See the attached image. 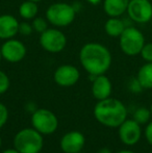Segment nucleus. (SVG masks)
Listing matches in <instances>:
<instances>
[{
    "mask_svg": "<svg viewBox=\"0 0 152 153\" xmlns=\"http://www.w3.org/2000/svg\"><path fill=\"white\" fill-rule=\"evenodd\" d=\"M97 153H112V151H110L108 148H102V149H100Z\"/></svg>",
    "mask_w": 152,
    "mask_h": 153,
    "instance_id": "obj_27",
    "label": "nucleus"
},
{
    "mask_svg": "<svg viewBox=\"0 0 152 153\" xmlns=\"http://www.w3.org/2000/svg\"><path fill=\"white\" fill-rule=\"evenodd\" d=\"M8 88H10V78L3 71H0V95L5 93Z\"/></svg>",
    "mask_w": 152,
    "mask_h": 153,
    "instance_id": "obj_22",
    "label": "nucleus"
},
{
    "mask_svg": "<svg viewBox=\"0 0 152 153\" xmlns=\"http://www.w3.org/2000/svg\"><path fill=\"white\" fill-rule=\"evenodd\" d=\"M76 10L74 6L64 2L53 3L47 8L46 19L50 24L57 27H66L74 21Z\"/></svg>",
    "mask_w": 152,
    "mask_h": 153,
    "instance_id": "obj_4",
    "label": "nucleus"
},
{
    "mask_svg": "<svg viewBox=\"0 0 152 153\" xmlns=\"http://www.w3.org/2000/svg\"><path fill=\"white\" fill-rule=\"evenodd\" d=\"M8 119V111L6 106L2 103H0V128L7 122Z\"/></svg>",
    "mask_w": 152,
    "mask_h": 153,
    "instance_id": "obj_24",
    "label": "nucleus"
},
{
    "mask_svg": "<svg viewBox=\"0 0 152 153\" xmlns=\"http://www.w3.org/2000/svg\"><path fill=\"white\" fill-rule=\"evenodd\" d=\"M0 48H1L2 59L8 62H19L24 59L26 55L25 45L16 39L6 40Z\"/></svg>",
    "mask_w": 152,
    "mask_h": 153,
    "instance_id": "obj_9",
    "label": "nucleus"
},
{
    "mask_svg": "<svg viewBox=\"0 0 152 153\" xmlns=\"http://www.w3.org/2000/svg\"><path fill=\"white\" fill-rule=\"evenodd\" d=\"M79 71L72 65H63L55 70L53 79L61 87H72L78 81Z\"/></svg>",
    "mask_w": 152,
    "mask_h": 153,
    "instance_id": "obj_11",
    "label": "nucleus"
},
{
    "mask_svg": "<svg viewBox=\"0 0 152 153\" xmlns=\"http://www.w3.org/2000/svg\"><path fill=\"white\" fill-rule=\"evenodd\" d=\"M92 94L98 101L106 99L112 94V82L104 74L94 77L92 85Z\"/></svg>",
    "mask_w": 152,
    "mask_h": 153,
    "instance_id": "obj_13",
    "label": "nucleus"
},
{
    "mask_svg": "<svg viewBox=\"0 0 152 153\" xmlns=\"http://www.w3.org/2000/svg\"><path fill=\"white\" fill-rule=\"evenodd\" d=\"M142 137L141 125L133 119L127 120L119 126V137L123 144L127 146L136 145Z\"/></svg>",
    "mask_w": 152,
    "mask_h": 153,
    "instance_id": "obj_10",
    "label": "nucleus"
},
{
    "mask_svg": "<svg viewBox=\"0 0 152 153\" xmlns=\"http://www.w3.org/2000/svg\"><path fill=\"white\" fill-rule=\"evenodd\" d=\"M33 24H29L28 22H21L19 24V31L18 33L22 36H29L33 32Z\"/></svg>",
    "mask_w": 152,
    "mask_h": 153,
    "instance_id": "obj_23",
    "label": "nucleus"
},
{
    "mask_svg": "<svg viewBox=\"0 0 152 153\" xmlns=\"http://www.w3.org/2000/svg\"><path fill=\"white\" fill-rule=\"evenodd\" d=\"M1 143H2L1 142V135H0V147H1Z\"/></svg>",
    "mask_w": 152,
    "mask_h": 153,
    "instance_id": "obj_34",
    "label": "nucleus"
},
{
    "mask_svg": "<svg viewBox=\"0 0 152 153\" xmlns=\"http://www.w3.org/2000/svg\"><path fill=\"white\" fill-rule=\"evenodd\" d=\"M152 117L150 109L140 107L133 113V120L140 125L148 124L150 122V118Z\"/></svg>",
    "mask_w": 152,
    "mask_h": 153,
    "instance_id": "obj_19",
    "label": "nucleus"
},
{
    "mask_svg": "<svg viewBox=\"0 0 152 153\" xmlns=\"http://www.w3.org/2000/svg\"><path fill=\"white\" fill-rule=\"evenodd\" d=\"M129 89H130V91H132L134 93H139L142 91L143 88H142V85H140L138 79L136 78V79H132V81L129 83Z\"/></svg>",
    "mask_w": 152,
    "mask_h": 153,
    "instance_id": "obj_25",
    "label": "nucleus"
},
{
    "mask_svg": "<svg viewBox=\"0 0 152 153\" xmlns=\"http://www.w3.org/2000/svg\"><path fill=\"white\" fill-rule=\"evenodd\" d=\"M117 153H134V152L130 151V150H121V151H119Z\"/></svg>",
    "mask_w": 152,
    "mask_h": 153,
    "instance_id": "obj_30",
    "label": "nucleus"
},
{
    "mask_svg": "<svg viewBox=\"0 0 152 153\" xmlns=\"http://www.w3.org/2000/svg\"><path fill=\"white\" fill-rule=\"evenodd\" d=\"M30 1H33V2H37V3H38V2L42 1V0H30Z\"/></svg>",
    "mask_w": 152,
    "mask_h": 153,
    "instance_id": "obj_32",
    "label": "nucleus"
},
{
    "mask_svg": "<svg viewBox=\"0 0 152 153\" xmlns=\"http://www.w3.org/2000/svg\"><path fill=\"white\" fill-rule=\"evenodd\" d=\"M136 79L143 89H152V62H147L141 67Z\"/></svg>",
    "mask_w": 152,
    "mask_h": 153,
    "instance_id": "obj_17",
    "label": "nucleus"
},
{
    "mask_svg": "<svg viewBox=\"0 0 152 153\" xmlns=\"http://www.w3.org/2000/svg\"><path fill=\"white\" fill-rule=\"evenodd\" d=\"M127 13L134 22L147 23L152 19V3L149 0H129Z\"/></svg>",
    "mask_w": 152,
    "mask_h": 153,
    "instance_id": "obj_8",
    "label": "nucleus"
},
{
    "mask_svg": "<svg viewBox=\"0 0 152 153\" xmlns=\"http://www.w3.org/2000/svg\"><path fill=\"white\" fill-rule=\"evenodd\" d=\"M33 28L39 33H42L48 29V20L42 17H36L33 20Z\"/></svg>",
    "mask_w": 152,
    "mask_h": 153,
    "instance_id": "obj_20",
    "label": "nucleus"
},
{
    "mask_svg": "<svg viewBox=\"0 0 152 153\" xmlns=\"http://www.w3.org/2000/svg\"><path fill=\"white\" fill-rule=\"evenodd\" d=\"M40 45L44 50L50 53L62 52L66 48L67 38L56 28H48L40 36Z\"/></svg>",
    "mask_w": 152,
    "mask_h": 153,
    "instance_id": "obj_7",
    "label": "nucleus"
},
{
    "mask_svg": "<svg viewBox=\"0 0 152 153\" xmlns=\"http://www.w3.org/2000/svg\"><path fill=\"white\" fill-rule=\"evenodd\" d=\"M140 54L145 62H152V43H145Z\"/></svg>",
    "mask_w": 152,
    "mask_h": 153,
    "instance_id": "obj_21",
    "label": "nucleus"
},
{
    "mask_svg": "<svg viewBox=\"0 0 152 153\" xmlns=\"http://www.w3.org/2000/svg\"><path fill=\"white\" fill-rule=\"evenodd\" d=\"M150 111H151V115H152V103H151V105H150Z\"/></svg>",
    "mask_w": 152,
    "mask_h": 153,
    "instance_id": "obj_33",
    "label": "nucleus"
},
{
    "mask_svg": "<svg viewBox=\"0 0 152 153\" xmlns=\"http://www.w3.org/2000/svg\"><path fill=\"white\" fill-rule=\"evenodd\" d=\"M85 135L79 131H70L61 140V148L65 153H79L85 146Z\"/></svg>",
    "mask_w": 152,
    "mask_h": 153,
    "instance_id": "obj_12",
    "label": "nucleus"
},
{
    "mask_svg": "<svg viewBox=\"0 0 152 153\" xmlns=\"http://www.w3.org/2000/svg\"><path fill=\"white\" fill-rule=\"evenodd\" d=\"M38 14V5L37 2L27 0L21 3L19 7V15L25 20H33L37 17Z\"/></svg>",
    "mask_w": 152,
    "mask_h": 153,
    "instance_id": "obj_18",
    "label": "nucleus"
},
{
    "mask_svg": "<svg viewBox=\"0 0 152 153\" xmlns=\"http://www.w3.org/2000/svg\"><path fill=\"white\" fill-rule=\"evenodd\" d=\"M145 137H146L147 142L152 146V121L147 124L146 129H145Z\"/></svg>",
    "mask_w": 152,
    "mask_h": 153,
    "instance_id": "obj_26",
    "label": "nucleus"
},
{
    "mask_svg": "<svg viewBox=\"0 0 152 153\" xmlns=\"http://www.w3.org/2000/svg\"><path fill=\"white\" fill-rule=\"evenodd\" d=\"M129 0H103V10L110 17H120L127 12Z\"/></svg>",
    "mask_w": 152,
    "mask_h": 153,
    "instance_id": "obj_15",
    "label": "nucleus"
},
{
    "mask_svg": "<svg viewBox=\"0 0 152 153\" xmlns=\"http://www.w3.org/2000/svg\"><path fill=\"white\" fill-rule=\"evenodd\" d=\"M39 153H43V152H39Z\"/></svg>",
    "mask_w": 152,
    "mask_h": 153,
    "instance_id": "obj_35",
    "label": "nucleus"
},
{
    "mask_svg": "<svg viewBox=\"0 0 152 153\" xmlns=\"http://www.w3.org/2000/svg\"><path fill=\"white\" fill-rule=\"evenodd\" d=\"M119 39L122 52L128 56L140 54L143 46L145 45L144 36L136 27H126Z\"/></svg>",
    "mask_w": 152,
    "mask_h": 153,
    "instance_id": "obj_5",
    "label": "nucleus"
},
{
    "mask_svg": "<svg viewBox=\"0 0 152 153\" xmlns=\"http://www.w3.org/2000/svg\"><path fill=\"white\" fill-rule=\"evenodd\" d=\"M19 24L16 18L12 15L0 16V39L10 40L13 39L19 31Z\"/></svg>",
    "mask_w": 152,
    "mask_h": 153,
    "instance_id": "obj_14",
    "label": "nucleus"
},
{
    "mask_svg": "<svg viewBox=\"0 0 152 153\" xmlns=\"http://www.w3.org/2000/svg\"><path fill=\"white\" fill-rule=\"evenodd\" d=\"M1 59H2V54H1V48H0V62H1Z\"/></svg>",
    "mask_w": 152,
    "mask_h": 153,
    "instance_id": "obj_31",
    "label": "nucleus"
},
{
    "mask_svg": "<svg viewBox=\"0 0 152 153\" xmlns=\"http://www.w3.org/2000/svg\"><path fill=\"white\" fill-rule=\"evenodd\" d=\"M2 153H19L16 149H7L5 151H3Z\"/></svg>",
    "mask_w": 152,
    "mask_h": 153,
    "instance_id": "obj_28",
    "label": "nucleus"
},
{
    "mask_svg": "<svg viewBox=\"0 0 152 153\" xmlns=\"http://www.w3.org/2000/svg\"><path fill=\"white\" fill-rule=\"evenodd\" d=\"M81 66L91 75H102L112 65V54L104 45L92 42L85 44L79 52Z\"/></svg>",
    "mask_w": 152,
    "mask_h": 153,
    "instance_id": "obj_1",
    "label": "nucleus"
},
{
    "mask_svg": "<svg viewBox=\"0 0 152 153\" xmlns=\"http://www.w3.org/2000/svg\"><path fill=\"white\" fill-rule=\"evenodd\" d=\"M31 124L33 128L42 134H51L57 129L59 120L51 111L40 108L33 111Z\"/></svg>",
    "mask_w": 152,
    "mask_h": 153,
    "instance_id": "obj_6",
    "label": "nucleus"
},
{
    "mask_svg": "<svg viewBox=\"0 0 152 153\" xmlns=\"http://www.w3.org/2000/svg\"><path fill=\"white\" fill-rule=\"evenodd\" d=\"M87 1L92 4H98L100 2V0H87Z\"/></svg>",
    "mask_w": 152,
    "mask_h": 153,
    "instance_id": "obj_29",
    "label": "nucleus"
},
{
    "mask_svg": "<svg viewBox=\"0 0 152 153\" xmlns=\"http://www.w3.org/2000/svg\"><path fill=\"white\" fill-rule=\"evenodd\" d=\"M94 116L100 124L115 128L126 120L127 109L120 100L108 97L98 101L94 107Z\"/></svg>",
    "mask_w": 152,
    "mask_h": 153,
    "instance_id": "obj_2",
    "label": "nucleus"
},
{
    "mask_svg": "<svg viewBox=\"0 0 152 153\" xmlns=\"http://www.w3.org/2000/svg\"><path fill=\"white\" fill-rule=\"evenodd\" d=\"M14 147L19 153H39L43 148V137L35 128L20 130L14 137Z\"/></svg>",
    "mask_w": 152,
    "mask_h": 153,
    "instance_id": "obj_3",
    "label": "nucleus"
},
{
    "mask_svg": "<svg viewBox=\"0 0 152 153\" xmlns=\"http://www.w3.org/2000/svg\"><path fill=\"white\" fill-rule=\"evenodd\" d=\"M125 28L124 22L118 17H110L104 24V30L112 38H119Z\"/></svg>",
    "mask_w": 152,
    "mask_h": 153,
    "instance_id": "obj_16",
    "label": "nucleus"
}]
</instances>
